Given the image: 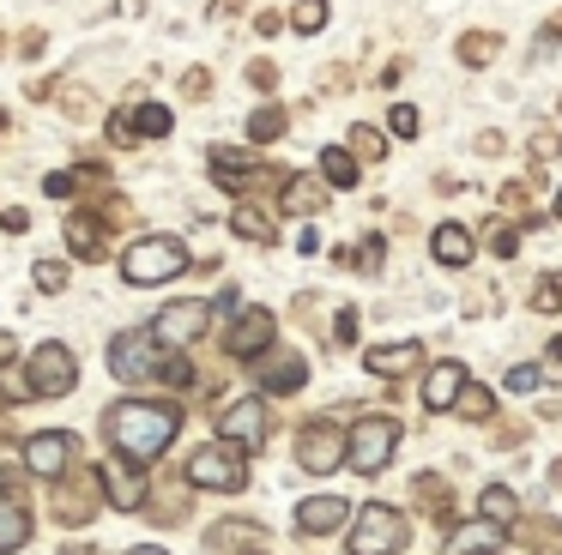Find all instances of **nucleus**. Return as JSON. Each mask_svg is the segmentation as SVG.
<instances>
[{"label":"nucleus","instance_id":"obj_27","mask_svg":"<svg viewBox=\"0 0 562 555\" xmlns=\"http://www.w3.org/2000/svg\"><path fill=\"white\" fill-rule=\"evenodd\" d=\"M284 127H291V121H284V109H279V103H260L255 115H248V139H255V145H272Z\"/></svg>","mask_w":562,"mask_h":555},{"label":"nucleus","instance_id":"obj_44","mask_svg":"<svg viewBox=\"0 0 562 555\" xmlns=\"http://www.w3.org/2000/svg\"><path fill=\"white\" fill-rule=\"evenodd\" d=\"M182 91H188V97H206V91H212V72H206V67H188V72H182Z\"/></svg>","mask_w":562,"mask_h":555},{"label":"nucleus","instance_id":"obj_7","mask_svg":"<svg viewBox=\"0 0 562 555\" xmlns=\"http://www.w3.org/2000/svg\"><path fill=\"white\" fill-rule=\"evenodd\" d=\"M345 458H351V434L333 429V422H308L303 441H296V465L308 471V477H327V471H339Z\"/></svg>","mask_w":562,"mask_h":555},{"label":"nucleus","instance_id":"obj_34","mask_svg":"<svg viewBox=\"0 0 562 555\" xmlns=\"http://www.w3.org/2000/svg\"><path fill=\"white\" fill-rule=\"evenodd\" d=\"M91 103H98V97H91L86 84H61V109H67L74 121H91Z\"/></svg>","mask_w":562,"mask_h":555},{"label":"nucleus","instance_id":"obj_36","mask_svg":"<svg viewBox=\"0 0 562 555\" xmlns=\"http://www.w3.org/2000/svg\"><path fill=\"white\" fill-rule=\"evenodd\" d=\"M381 253H387V241H381V236H363V241L351 248V265H363V272H381Z\"/></svg>","mask_w":562,"mask_h":555},{"label":"nucleus","instance_id":"obj_31","mask_svg":"<svg viewBox=\"0 0 562 555\" xmlns=\"http://www.w3.org/2000/svg\"><path fill=\"white\" fill-rule=\"evenodd\" d=\"M484 248L496 253V260H514V253H520V229L496 217V224H490V236H484Z\"/></svg>","mask_w":562,"mask_h":555},{"label":"nucleus","instance_id":"obj_16","mask_svg":"<svg viewBox=\"0 0 562 555\" xmlns=\"http://www.w3.org/2000/svg\"><path fill=\"white\" fill-rule=\"evenodd\" d=\"M345 519H351V501H345V495H315V501L296 507V531H303V537H327Z\"/></svg>","mask_w":562,"mask_h":555},{"label":"nucleus","instance_id":"obj_53","mask_svg":"<svg viewBox=\"0 0 562 555\" xmlns=\"http://www.w3.org/2000/svg\"><path fill=\"white\" fill-rule=\"evenodd\" d=\"M122 12H139V0H122Z\"/></svg>","mask_w":562,"mask_h":555},{"label":"nucleus","instance_id":"obj_50","mask_svg":"<svg viewBox=\"0 0 562 555\" xmlns=\"http://www.w3.org/2000/svg\"><path fill=\"white\" fill-rule=\"evenodd\" d=\"M477 151H484V157H502V133H477Z\"/></svg>","mask_w":562,"mask_h":555},{"label":"nucleus","instance_id":"obj_22","mask_svg":"<svg viewBox=\"0 0 562 555\" xmlns=\"http://www.w3.org/2000/svg\"><path fill=\"white\" fill-rule=\"evenodd\" d=\"M122 127H127V133H139V139H164V133L176 127V115H170L164 103H127Z\"/></svg>","mask_w":562,"mask_h":555},{"label":"nucleus","instance_id":"obj_38","mask_svg":"<svg viewBox=\"0 0 562 555\" xmlns=\"http://www.w3.org/2000/svg\"><path fill=\"white\" fill-rule=\"evenodd\" d=\"M67 278H74V272H67V260H43L37 265V290H49V296H55V290H67Z\"/></svg>","mask_w":562,"mask_h":555},{"label":"nucleus","instance_id":"obj_9","mask_svg":"<svg viewBox=\"0 0 562 555\" xmlns=\"http://www.w3.org/2000/svg\"><path fill=\"white\" fill-rule=\"evenodd\" d=\"M393 446H400V422L393 417H363L351 429V465L363 471V477H375V471L393 458Z\"/></svg>","mask_w":562,"mask_h":555},{"label":"nucleus","instance_id":"obj_4","mask_svg":"<svg viewBox=\"0 0 562 555\" xmlns=\"http://www.w3.org/2000/svg\"><path fill=\"white\" fill-rule=\"evenodd\" d=\"M164 362H170V350L158 344L151 326H134V332H122L110 344V374L115 381H151V374H164Z\"/></svg>","mask_w":562,"mask_h":555},{"label":"nucleus","instance_id":"obj_10","mask_svg":"<svg viewBox=\"0 0 562 555\" xmlns=\"http://www.w3.org/2000/svg\"><path fill=\"white\" fill-rule=\"evenodd\" d=\"M255 386L260 393H296V386H308V356L291 344H272L267 356H255Z\"/></svg>","mask_w":562,"mask_h":555},{"label":"nucleus","instance_id":"obj_19","mask_svg":"<svg viewBox=\"0 0 562 555\" xmlns=\"http://www.w3.org/2000/svg\"><path fill=\"white\" fill-rule=\"evenodd\" d=\"M279 205L291 217H315V212H327V188H321L315 175H291V181H284V200Z\"/></svg>","mask_w":562,"mask_h":555},{"label":"nucleus","instance_id":"obj_56","mask_svg":"<svg viewBox=\"0 0 562 555\" xmlns=\"http://www.w3.org/2000/svg\"><path fill=\"white\" fill-rule=\"evenodd\" d=\"M557 109H562V97H557Z\"/></svg>","mask_w":562,"mask_h":555},{"label":"nucleus","instance_id":"obj_25","mask_svg":"<svg viewBox=\"0 0 562 555\" xmlns=\"http://www.w3.org/2000/svg\"><path fill=\"white\" fill-rule=\"evenodd\" d=\"M453 55H460V67H490V60L502 55V36H490V31H465L460 43H453Z\"/></svg>","mask_w":562,"mask_h":555},{"label":"nucleus","instance_id":"obj_18","mask_svg":"<svg viewBox=\"0 0 562 555\" xmlns=\"http://www.w3.org/2000/svg\"><path fill=\"white\" fill-rule=\"evenodd\" d=\"M67 248L79 253V260H103L110 253V229H103L98 212H67Z\"/></svg>","mask_w":562,"mask_h":555},{"label":"nucleus","instance_id":"obj_43","mask_svg":"<svg viewBox=\"0 0 562 555\" xmlns=\"http://www.w3.org/2000/svg\"><path fill=\"white\" fill-rule=\"evenodd\" d=\"M538 386V369L532 362H520V369H508V393H532Z\"/></svg>","mask_w":562,"mask_h":555},{"label":"nucleus","instance_id":"obj_42","mask_svg":"<svg viewBox=\"0 0 562 555\" xmlns=\"http://www.w3.org/2000/svg\"><path fill=\"white\" fill-rule=\"evenodd\" d=\"M333 338H339V344H357V308L333 314Z\"/></svg>","mask_w":562,"mask_h":555},{"label":"nucleus","instance_id":"obj_52","mask_svg":"<svg viewBox=\"0 0 562 555\" xmlns=\"http://www.w3.org/2000/svg\"><path fill=\"white\" fill-rule=\"evenodd\" d=\"M13 356V332H0V362Z\"/></svg>","mask_w":562,"mask_h":555},{"label":"nucleus","instance_id":"obj_29","mask_svg":"<svg viewBox=\"0 0 562 555\" xmlns=\"http://www.w3.org/2000/svg\"><path fill=\"white\" fill-rule=\"evenodd\" d=\"M255 537H267V531H260V525H243V519H231V525H218V531L206 537V550H248Z\"/></svg>","mask_w":562,"mask_h":555},{"label":"nucleus","instance_id":"obj_40","mask_svg":"<svg viewBox=\"0 0 562 555\" xmlns=\"http://www.w3.org/2000/svg\"><path fill=\"white\" fill-rule=\"evenodd\" d=\"M502 205H508V212L520 217V224H538V212L526 205V188H520V181H508V188H502Z\"/></svg>","mask_w":562,"mask_h":555},{"label":"nucleus","instance_id":"obj_20","mask_svg":"<svg viewBox=\"0 0 562 555\" xmlns=\"http://www.w3.org/2000/svg\"><path fill=\"white\" fill-rule=\"evenodd\" d=\"M417 356H424L417 344H375V350H363V369L381 374V381H393V374L417 369Z\"/></svg>","mask_w":562,"mask_h":555},{"label":"nucleus","instance_id":"obj_6","mask_svg":"<svg viewBox=\"0 0 562 555\" xmlns=\"http://www.w3.org/2000/svg\"><path fill=\"white\" fill-rule=\"evenodd\" d=\"M74 381H79V356L67 344H37L31 350V362H25L31 398H61V393H74Z\"/></svg>","mask_w":562,"mask_h":555},{"label":"nucleus","instance_id":"obj_49","mask_svg":"<svg viewBox=\"0 0 562 555\" xmlns=\"http://www.w3.org/2000/svg\"><path fill=\"white\" fill-rule=\"evenodd\" d=\"M538 43H544V48H557V43H562V12L544 24V31H538Z\"/></svg>","mask_w":562,"mask_h":555},{"label":"nucleus","instance_id":"obj_23","mask_svg":"<svg viewBox=\"0 0 562 555\" xmlns=\"http://www.w3.org/2000/svg\"><path fill=\"white\" fill-rule=\"evenodd\" d=\"M429 253H436L441 265H465L477 253L472 248V229H465V224H441L436 236H429Z\"/></svg>","mask_w":562,"mask_h":555},{"label":"nucleus","instance_id":"obj_46","mask_svg":"<svg viewBox=\"0 0 562 555\" xmlns=\"http://www.w3.org/2000/svg\"><path fill=\"white\" fill-rule=\"evenodd\" d=\"M43 188H49V200H74V193H79V175H49Z\"/></svg>","mask_w":562,"mask_h":555},{"label":"nucleus","instance_id":"obj_1","mask_svg":"<svg viewBox=\"0 0 562 555\" xmlns=\"http://www.w3.org/2000/svg\"><path fill=\"white\" fill-rule=\"evenodd\" d=\"M176 429H182V410L176 405H151V398H122V405L103 410V434L122 458H158L170 453Z\"/></svg>","mask_w":562,"mask_h":555},{"label":"nucleus","instance_id":"obj_21","mask_svg":"<svg viewBox=\"0 0 562 555\" xmlns=\"http://www.w3.org/2000/svg\"><path fill=\"white\" fill-rule=\"evenodd\" d=\"M25 537H31V513H25V501H19V495H7V483H0V555L19 550Z\"/></svg>","mask_w":562,"mask_h":555},{"label":"nucleus","instance_id":"obj_39","mask_svg":"<svg viewBox=\"0 0 562 555\" xmlns=\"http://www.w3.org/2000/svg\"><path fill=\"white\" fill-rule=\"evenodd\" d=\"M387 127L400 133V139H412V133L424 127V121H417V109H412V103H393V109H387Z\"/></svg>","mask_w":562,"mask_h":555},{"label":"nucleus","instance_id":"obj_13","mask_svg":"<svg viewBox=\"0 0 562 555\" xmlns=\"http://www.w3.org/2000/svg\"><path fill=\"white\" fill-rule=\"evenodd\" d=\"M98 477H103V495H110V501L122 507V513H139V507H146V477L134 471V458L115 453L110 465L98 471Z\"/></svg>","mask_w":562,"mask_h":555},{"label":"nucleus","instance_id":"obj_24","mask_svg":"<svg viewBox=\"0 0 562 555\" xmlns=\"http://www.w3.org/2000/svg\"><path fill=\"white\" fill-rule=\"evenodd\" d=\"M231 229H236L243 241H260V248H267V241L279 236V224H272V212H260V205H248V200L231 212Z\"/></svg>","mask_w":562,"mask_h":555},{"label":"nucleus","instance_id":"obj_3","mask_svg":"<svg viewBox=\"0 0 562 555\" xmlns=\"http://www.w3.org/2000/svg\"><path fill=\"white\" fill-rule=\"evenodd\" d=\"M345 550L351 555H400L405 550V513L387 501L357 507V531L345 537Z\"/></svg>","mask_w":562,"mask_h":555},{"label":"nucleus","instance_id":"obj_12","mask_svg":"<svg viewBox=\"0 0 562 555\" xmlns=\"http://www.w3.org/2000/svg\"><path fill=\"white\" fill-rule=\"evenodd\" d=\"M74 465V434L67 429H43L25 441V471L31 477H61V471Z\"/></svg>","mask_w":562,"mask_h":555},{"label":"nucleus","instance_id":"obj_37","mask_svg":"<svg viewBox=\"0 0 562 555\" xmlns=\"http://www.w3.org/2000/svg\"><path fill=\"white\" fill-rule=\"evenodd\" d=\"M351 145H357V157H369V163H375V157H387V139H381L375 127H351Z\"/></svg>","mask_w":562,"mask_h":555},{"label":"nucleus","instance_id":"obj_14","mask_svg":"<svg viewBox=\"0 0 562 555\" xmlns=\"http://www.w3.org/2000/svg\"><path fill=\"white\" fill-rule=\"evenodd\" d=\"M218 434L231 446H267L260 441V434H267V405H260V398H243V405H231L218 417Z\"/></svg>","mask_w":562,"mask_h":555},{"label":"nucleus","instance_id":"obj_55","mask_svg":"<svg viewBox=\"0 0 562 555\" xmlns=\"http://www.w3.org/2000/svg\"><path fill=\"white\" fill-rule=\"evenodd\" d=\"M484 555H502V550H484Z\"/></svg>","mask_w":562,"mask_h":555},{"label":"nucleus","instance_id":"obj_15","mask_svg":"<svg viewBox=\"0 0 562 555\" xmlns=\"http://www.w3.org/2000/svg\"><path fill=\"white\" fill-rule=\"evenodd\" d=\"M255 175H267L260 169V151H236V145H212V181L231 193H243Z\"/></svg>","mask_w":562,"mask_h":555},{"label":"nucleus","instance_id":"obj_26","mask_svg":"<svg viewBox=\"0 0 562 555\" xmlns=\"http://www.w3.org/2000/svg\"><path fill=\"white\" fill-rule=\"evenodd\" d=\"M321 175H327L333 188H357V157L345 151V145H327V151H321Z\"/></svg>","mask_w":562,"mask_h":555},{"label":"nucleus","instance_id":"obj_35","mask_svg":"<svg viewBox=\"0 0 562 555\" xmlns=\"http://www.w3.org/2000/svg\"><path fill=\"white\" fill-rule=\"evenodd\" d=\"M557 157H562V133L532 127V163H557Z\"/></svg>","mask_w":562,"mask_h":555},{"label":"nucleus","instance_id":"obj_8","mask_svg":"<svg viewBox=\"0 0 562 555\" xmlns=\"http://www.w3.org/2000/svg\"><path fill=\"white\" fill-rule=\"evenodd\" d=\"M206 326H212V302H194V296H188V302H170V308L151 320V332H158V344L176 356V350L200 344V332H206Z\"/></svg>","mask_w":562,"mask_h":555},{"label":"nucleus","instance_id":"obj_11","mask_svg":"<svg viewBox=\"0 0 562 555\" xmlns=\"http://www.w3.org/2000/svg\"><path fill=\"white\" fill-rule=\"evenodd\" d=\"M272 332H279L272 308H243V314L231 320V332H224V350H231V356H267V350H272Z\"/></svg>","mask_w":562,"mask_h":555},{"label":"nucleus","instance_id":"obj_47","mask_svg":"<svg viewBox=\"0 0 562 555\" xmlns=\"http://www.w3.org/2000/svg\"><path fill=\"white\" fill-rule=\"evenodd\" d=\"M0 229H13V236H25V229H31V212H19V205H13V212H0Z\"/></svg>","mask_w":562,"mask_h":555},{"label":"nucleus","instance_id":"obj_30","mask_svg":"<svg viewBox=\"0 0 562 555\" xmlns=\"http://www.w3.org/2000/svg\"><path fill=\"white\" fill-rule=\"evenodd\" d=\"M453 410H460L465 422H484L490 410H496V393H490V386H465V393H460V405H453Z\"/></svg>","mask_w":562,"mask_h":555},{"label":"nucleus","instance_id":"obj_17","mask_svg":"<svg viewBox=\"0 0 562 555\" xmlns=\"http://www.w3.org/2000/svg\"><path fill=\"white\" fill-rule=\"evenodd\" d=\"M465 386H472L465 362H436V369L424 374V405H429V410H453V405H460Z\"/></svg>","mask_w":562,"mask_h":555},{"label":"nucleus","instance_id":"obj_28","mask_svg":"<svg viewBox=\"0 0 562 555\" xmlns=\"http://www.w3.org/2000/svg\"><path fill=\"white\" fill-rule=\"evenodd\" d=\"M477 513H484V525H508L514 513H520V501H514V489H484V501H477Z\"/></svg>","mask_w":562,"mask_h":555},{"label":"nucleus","instance_id":"obj_54","mask_svg":"<svg viewBox=\"0 0 562 555\" xmlns=\"http://www.w3.org/2000/svg\"><path fill=\"white\" fill-rule=\"evenodd\" d=\"M557 217H562V193H557Z\"/></svg>","mask_w":562,"mask_h":555},{"label":"nucleus","instance_id":"obj_33","mask_svg":"<svg viewBox=\"0 0 562 555\" xmlns=\"http://www.w3.org/2000/svg\"><path fill=\"white\" fill-rule=\"evenodd\" d=\"M532 308H538V314H557V308H562V272H544V278L532 284Z\"/></svg>","mask_w":562,"mask_h":555},{"label":"nucleus","instance_id":"obj_45","mask_svg":"<svg viewBox=\"0 0 562 555\" xmlns=\"http://www.w3.org/2000/svg\"><path fill=\"white\" fill-rule=\"evenodd\" d=\"M164 381H170V386H194V369H188L182 356H170V362H164Z\"/></svg>","mask_w":562,"mask_h":555},{"label":"nucleus","instance_id":"obj_5","mask_svg":"<svg viewBox=\"0 0 562 555\" xmlns=\"http://www.w3.org/2000/svg\"><path fill=\"white\" fill-rule=\"evenodd\" d=\"M188 483H194V489L236 495V489L248 483V471H243V446H231V441H212V446H200V453L188 458Z\"/></svg>","mask_w":562,"mask_h":555},{"label":"nucleus","instance_id":"obj_2","mask_svg":"<svg viewBox=\"0 0 562 555\" xmlns=\"http://www.w3.org/2000/svg\"><path fill=\"white\" fill-rule=\"evenodd\" d=\"M188 265H194V253H188V241H176V236H139L134 248L122 253L127 284H170V278H182Z\"/></svg>","mask_w":562,"mask_h":555},{"label":"nucleus","instance_id":"obj_32","mask_svg":"<svg viewBox=\"0 0 562 555\" xmlns=\"http://www.w3.org/2000/svg\"><path fill=\"white\" fill-rule=\"evenodd\" d=\"M291 24L303 36H315V31H327V0H296V12H291Z\"/></svg>","mask_w":562,"mask_h":555},{"label":"nucleus","instance_id":"obj_41","mask_svg":"<svg viewBox=\"0 0 562 555\" xmlns=\"http://www.w3.org/2000/svg\"><path fill=\"white\" fill-rule=\"evenodd\" d=\"M248 84H255V91H272V84H279V67H272V60H248Z\"/></svg>","mask_w":562,"mask_h":555},{"label":"nucleus","instance_id":"obj_48","mask_svg":"<svg viewBox=\"0 0 562 555\" xmlns=\"http://www.w3.org/2000/svg\"><path fill=\"white\" fill-rule=\"evenodd\" d=\"M43 43H49L43 31H25V36H19V48H25V60H37V55H43Z\"/></svg>","mask_w":562,"mask_h":555},{"label":"nucleus","instance_id":"obj_51","mask_svg":"<svg viewBox=\"0 0 562 555\" xmlns=\"http://www.w3.org/2000/svg\"><path fill=\"white\" fill-rule=\"evenodd\" d=\"M127 555H170V550H158V543H139V550H127Z\"/></svg>","mask_w":562,"mask_h":555}]
</instances>
